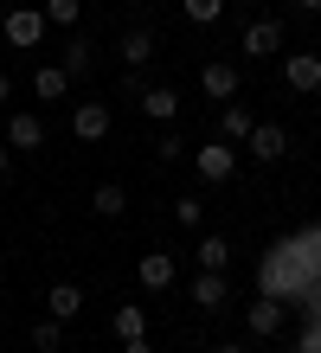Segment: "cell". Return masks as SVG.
<instances>
[{
    "label": "cell",
    "mask_w": 321,
    "mask_h": 353,
    "mask_svg": "<svg viewBox=\"0 0 321 353\" xmlns=\"http://www.w3.org/2000/svg\"><path fill=\"white\" fill-rule=\"evenodd\" d=\"M7 97H13V77H7V71H0V103H7Z\"/></svg>",
    "instance_id": "484cf974"
},
{
    "label": "cell",
    "mask_w": 321,
    "mask_h": 353,
    "mask_svg": "<svg viewBox=\"0 0 321 353\" xmlns=\"http://www.w3.org/2000/svg\"><path fill=\"white\" fill-rule=\"evenodd\" d=\"M283 46V19H251L244 26V58H270Z\"/></svg>",
    "instance_id": "5b68a950"
},
{
    "label": "cell",
    "mask_w": 321,
    "mask_h": 353,
    "mask_svg": "<svg viewBox=\"0 0 321 353\" xmlns=\"http://www.w3.org/2000/svg\"><path fill=\"white\" fill-rule=\"evenodd\" d=\"M39 141H46V122H39L32 110L7 122V148H19V154H26V148H39Z\"/></svg>",
    "instance_id": "9c48e42d"
},
{
    "label": "cell",
    "mask_w": 321,
    "mask_h": 353,
    "mask_svg": "<svg viewBox=\"0 0 321 353\" xmlns=\"http://www.w3.org/2000/svg\"><path fill=\"white\" fill-rule=\"evenodd\" d=\"M71 129H77V141H103L110 135V103H77Z\"/></svg>",
    "instance_id": "8992f818"
},
{
    "label": "cell",
    "mask_w": 321,
    "mask_h": 353,
    "mask_svg": "<svg viewBox=\"0 0 321 353\" xmlns=\"http://www.w3.org/2000/svg\"><path fill=\"white\" fill-rule=\"evenodd\" d=\"M251 154L257 161H283V148H289V135H283V122H251Z\"/></svg>",
    "instance_id": "3957f363"
},
{
    "label": "cell",
    "mask_w": 321,
    "mask_h": 353,
    "mask_svg": "<svg viewBox=\"0 0 321 353\" xmlns=\"http://www.w3.org/2000/svg\"><path fill=\"white\" fill-rule=\"evenodd\" d=\"M193 257H200V270H225L231 263V244L212 232V238H200V251H193Z\"/></svg>",
    "instance_id": "2e32d148"
},
{
    "label": "cell",
    "mask_w": 321,
    "mask_h": 353,
    "mask_svg": "<svg viewBox=\"0 0 321 353\" xmlns=\"http://www.w3.org/2000/svg\"><path fill=\"white\" fill-rule=\"evenodd\" d=\"M32 347H39V353H58V347H64V321H39V327H32Z\"/></svg>",
    "instance_id": "44dd1931"
},
{
    "label": "cell",
    "mask_w": 321,
    "mask_h": 353,
    "mask_svg": "<svg viewBox=\"0 0 321 353\" xmlns=\"http://www.w3.org/2000/svg\"><path fill=\"white\" fill-rule=\"evenodd\" d=\"M148 58H155V32H122V65H148Z\"/></svg>",
    "instance_id": "9a60e30c"
},
{
    "label": "cell",
    "mask_w": 321,
    "mask_h": 353,
    "mask_svg": "<svg viewBox=\"0 0 321 353\" xmlns=\"http://www.w3.org/2000/svg\"><path fill=\"white\" fill-rule=\"evenodd\" d=\"M116 334H122V341H135V334H148V315H142L135 302H128V308H116Z\"/></svg>",
    "instance_id": "ffe728a7"
},
{
    "label": "cell",
    "mask_w": 321,
    "mask_h": 353,
    "mask_svg": "<svg viewBox=\"0 0 321 353\" xmlns=\"http://www.w3.org/2000/svg\"><path fill=\"white\" fill-rule=\"evenodd\" d=\"M200 84H206V97H238V65H200Z\"/></svg>",
    "instance_id": "8fae6325"
},
{
    "label": "cell",
    "mask_w": 321,
    "mask_h": 353,
    "mask_svg": "<svg viewBox=\"0 0 321 353\" xmlns=\"http://www.w3.org/2000/svg\"><path fill=\"white\" fill-rule=\"evenodd\" d=\"M135 276H142V289H167V283H174V257H167V251H148L135 263Z\"/></svg>",
    "instance_id": "4fadbf2b"
},
{
    "label": "cell",
    "mask_w": 321,
    "mask_h": 353,
    "mask_svg": "<svg viewBox=\"0 0 321 353\" xmlns=\"http://www.w3.org/2000/svg\"><path fill=\"white\" fill-rule=\"evenodd\" d=\"M122 205H128V199H122V186H116V180H103V186H97V212H103V219H116Z\"/></svg>",
    "instance_id": "7402d4cb"
},
{
    "label": "cell",
    "mask_w": 321,
    "mask_h": 353,
    "mask_svg": "<svg viewBox=\"0 0 321 353\" xmlns=\"http://www.w3.org/2000/svg\"><path fill=\"white\" fill-rule=\"evenodd\" d=\"M174 219L186 225V232H200V219H206V205H200V199L186 193V199H174Z\"/></svg>",
    "instance_id": "cb8c5ba5"
},
{
    "label": "cell",
    "mask_w": 321,
    "mask_h": 353,
    "mask_svg": "<svg viewBox=\"0 0 321 353\" xmlns=\"http://www.w3.org/2000/svg\"><path fill=\"white\" fill-rule=\"evenodd\" d=\"M39 13H46L52 26H77V13H84V7H77V0H46Z\"/></svg>",
    "instance_id": "603a6c76"
},
{
    "label": "cell",
    "mask_w": 321,
    "mask_h": 353,
    "mask_svg": "<svg viewBox=\"0 0 321 353\" xmlns=\"http://www.w3.org/2000/svg\"><path fill=\"white\" fill-rule=\"evenodd\" d=\"M90 52H97L90 39H71V46H64V58H58V65L71 71V77H84V71H90Z\"/></svg>",
    "instance_id": "ac0fdd59"
},
{
    "label": "cell",
    "mask_w": 321,
    "mask_h": 353,
    "mask_svg": "<svg viewBox=\"0 0 321 353\" xmlns=\"http://www.w3.org/2000/svg\"><path fill=\"white\" fill-rule=\"evenodd\" d=\"M7 168H13V148H0V180H7Z\"/></svg>",
    "instance_id": "4316f807"
},
{
    "label": "cell",
    "mask_w": 321,
    "mask_h": 353,
    "mask_svg": "<svg viewBox=\"0 0 321 353\" xmlns=\"http://www.w3.org/2000/svg\"><path fill=\"white\" fill-rule=\"evenodd\" d=\"M122 353H155V347H148V341H142V334H135V341H128V347H122Z\"/></svg>",
    "instance_id": "d4e9b609"
},
{
    "label": "cell",
    "mask_w": 321,
    "mask_h": 353,
    "mask_svg": "<svg viewBox=\"0 0 321 353\" xmlns=\"http://www.w3.org/2000/svg\"><path fill=\"white\" fill-rule=\"evenodd\" d=\"M244 327H251V334H276V327H283V302H276V296L251 302L244 308Z\"/></svg>",
    "instance_id": "30bf717a"
},
{
    "label": "cell",
    "mask_w": 321,
    "mask_h": 353,
    "mask_svg": "<svg viewBox=\"0 0 321 353\" xmlns=\"http://www.w3.org/2000/svg\"><path fill=\"white\" fill-rule=\"evenodd\" d=\"M52 321H71V315H84V289L77 283H52Z\"/></svg>",
    "instance_id": "5bb4252c"
},
{
    "label": "cell",
    "mask_w": 321,
    "mask_h": 353,
    "mask_svg": "<svg viewBox=\"0 0 321 353\" xmlns=\"http://www.w3.org/2000/svg\"><path fill=\"white\" fill-rule=\"evenodd\" d=\"M283 77H289V90L315 97V90H321V58H315V52H289V58H283Z\"/></svg>",
    "instance_id": "7a4b0ae2"
},
{
    "label": "cell",
    "mask_w": 321,
    "mask_h": 353,
    "mask_svg": "<svg viewBox=\"0 0 321 353\" xmlns=\"http://www.w3.org/2000/svg\"><path fill=\"white\" fill-rule=\"evenodd\" d=\"M225 302H231V289H225V270H200V283H193V308L219 315Z\"/></svg>",
    "instance_id": "277c9868"
},
{
    "label": "cell",
    "mask_w": 321,
    "mask_h": 353,
    "mask_svg": "<svg viewBox=\"0 0 321 353\" xmlns=\"http://www.w3.org/2000/svg\"><path fill=\"white\" fill-rule=\"evenodd\" d=\"M64 90H71V71H64V65H39L32 71V97L39 103H58Z\"/></svg>",
    "instance_id": "ba28073f"
},
{
    "label": "cell",
    "mask_w": 321,
    "mask_h": 353,
    "mask_svg": "<svg viewBox=\"0 0 321 353\" xmlns=\"http://www.w3.org/2000/svg\"><path fill=\"white\" fill-rule=\"evenodd\" d=\"M212 353H244V347H238V341H225V347H212Z\"/></svg>",
    "instance_id": "f1b7e54d"
},
{
    "label": "cell",
    "mask_w": 321,
    "mask_h": 353,
    "mask_svg": "<svg viewBox=\"0 0 321 353\" xmlns=\"http://www.w3.org/2000/svg\"><path fill=\"white\" fill-rule=\"evenodd\" d=\"M219 122H225V141H244V135H251V122H257V116L244 110V103H225V116H219Z\"/></svg>",
    "instance_id": "e0dca14e"
},
{
    "label": "cell",
    "mask_w": 321,
    "mask_h": 353,
    "mask_svg": "<svg viewBox=\"0 0 321 353\" xmlns=\"http://www.w3.org/2000/svg\"><path fill=\"white\" fill-rule=\"evenodd\" d=\"M180 13L193 19V26H212V19L225 13V0H180Z\"/></svg>",
    "instance_id": "d6986e66"
},
{
    "label": "cell",
    "mask_w": 321,
    "mask_h": 353,
    "mask_svg": "<svg viewBox=\"0 0 321 353\" xmlns=\"http://www.w3.org/2000/svg\"><path fill=\"white\" fill-rule=\"evenodd\" d=\"M193 168H200L206 186H219V180H231V168H238V148H231V141H206V148L193 154Z\"/></svg>",
    "instance_id": "6da1fadb"
},
{
    "label": "cell",
    "mask_w": 321,
    "mask_h": 353,
    "mask_svg": "<svg viewBox=\"0 0 321 353\" xmlns=\"http://www.w3.org/2000/svg\"><path fill=\"white\" fill-rule=\"evenodd\" d=\"M295 7H302V13H321V0H295Z\"/></svg>",
    "instance_id": "83f0119b"
},
{
    "label": "cell",
    "mask_w": 321,
    "mask_h": 353,
    "mask_svg": "<svg viewBox=\"0 0 321 353\" xmlns=\"http://www.w3.org/2000/svg\"><path fill=\"white\" fill-rule=\"evenodd\" d=\"M39 32H46V13H39V7L7 13V39H13V46H39Z\"/></svg>",
    "instance_id": "52a82bcc"
},
{
    "label": "cell",
    "mask_w": 321,
    "mask_h": 353,
    "mask_svg": "<svg viewBox=\"0 0 321 353\" xmlns=\"http://www.w3.org/2000/svg\"><path fill=\"white\" fill-rule=\"evenodd\" d=\"M142 116H148V122H174V116H180V97L167 90V84H155V90H142Z\"/></svg>",
    "instance_id": "7c38bea8"
}]
</instances>
